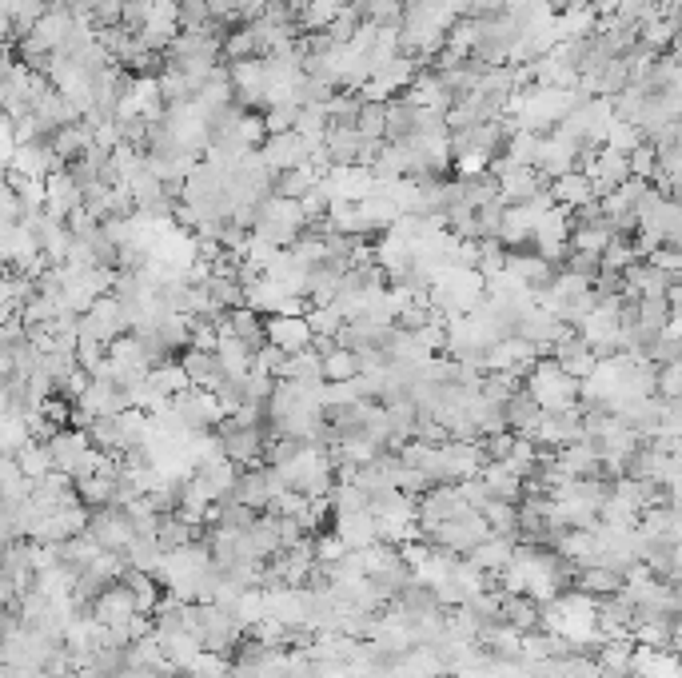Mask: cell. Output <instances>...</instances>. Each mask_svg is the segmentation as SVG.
<instances>
[{"label": "cell", "instance_id": "1", "mask_svg": "<svg viewBox=\"0 0 682 678\" xmlns=\"http://www.w3.org/2000/svg\"><path fill=\"white\" fill-rule=\"evenodd\" d=\"M212 431H216V439H220L224 459H232L236 467H256V463H264V447H268V439H272L268 423H260V427H240V423H232V419L224 415Z\"/></svg>", "mask_w": 682, "mask_h": 678}, {"label": "cell", "instance_id": "2", "mask_svg": "<svg viewBox=\"0 0 682 678\" xmlns=\"http://www.w3.org/2000/svg\"><path fill=\"white\" fill-rule=\"evenodd\" d=\"M84 535H88L100 551H120V555H124V547L132 543L128 511H124V507H116V503L88 511V527H84Z\"/></svg>", "mask_w": 682, "mask_h": 678}, {"label": "cell", "instance_id": "3", "mask_svg": "<svg viewBox=\"0 0 682 678\" xmlns=\"http://www.w3.org/2000/svg\"><path fill=\"white\" fill-rule=\"evenodd\" d=\"M168 407L184 419V427H188V431H212V427L224 419V411H220L216 395H212V391H204V387H184V391H176V395L168 399Z\"/></svg>", "mask_w": 682, "mask_h": 678}, {"label": "cell", "instance_id": "4", "mask_svg": "<svg viewBox=\"0 0 682 678\" xmlns=\"http://www.w3.org/2000/svg\"><path fill=\"white\" fill-rule=\"evenodd\" d=\"M308 140L300 132H276V136H264V144L256 148L260 160L272 168V172H288V168H304L308 164Z\"/></svg>", "mask_w": 682, "mask_h": 678}, {"label": "cell", "instance_id": "5", "mask_svg": "<svg viewBox=\"0 0 682 678\" xmlns=\"http://www.w3.org/2000/svg\"><path fill=\"white\" fill-rule=\"evenodd\" d=\"M88 615H92L96 623H104V627H120V623H128V619L136 615V599H132V591L116 579V583H108V587L96 595V603L88 607Z\"/></svg>", "mask_w": 682, "mask_h": 678}, {"label": "cell", "instance_id": "6", "mask_svg": "<svg viewBox=\"0 0 682 678\" xmlns=\"http://www.w3.org/2000/svg\"><path fill=\"white\" fill-rule=\"evenodd\" d=\"M44 212L52 220H68L72 212H80V184L64 168L44 176Z\"/></svg>", "mask_w": 682, "mask_h": 678}, {"label": "cell", "instance_id": "7", "mask_svg": "<svg viewBox=\"0 0 682 678\" xmlns=\"http://www.w3.org/2000/svg\"><path fill=\"white\" fill-rule=\"evenodd\" d=\"M264 336H268V343H276L280 351L296 355V351H308L312 328H308L304 316H268L264 320Z\"/></svg>", "mask_w": 682, "mask_h": 678}, {"label": "cell", "instance_id": "8", "mask_svg": "<svg viewBox=\"0 0 682 678\" xmlns=\"http://www.w3.org/2000/svg\"><path fill=\"white\" fill-rule=\"evenodd\" d=\"M499 623L511 627L515 635L543 631V623H539V599H531V595H503L499 591Z\"/></svg>", "mask_w": 682, "mask_h": 678}, {"label": "cell", "instance_id": "9", "mask_svg": "<svg viewBox=\"0 0 682 678\" xmlns=\"http://www.w3.org/2000/svg\"><path fill=\"white\" fill-rule=\"evenodd\" d=\"M76 407H84L88 415H120L128 407V391L108 383V379H88V387L80 391Z\"/></svg>", "mask_w": 682, "mask_h": 678}, {"label": "cell", "instance_id": "10", "mask_svg": "<svg viewBox=\"0 0 682 678\" xmlns=\"http://www.w3.org/2000/svg\"><path fill=\"white\" fill-rule=\"evenodd\" d=\"M176 363L184 367V375H188V383L192 387H204V391H212L228 371L220 367V359H216V351H196V347H184L180 355H176Z\"/></svg>", "mask_w": 682, "mask_h": 678}, {"label": "cell", "instance_id": "11", "mask_svg": "<svg viewBox=\"0 0 682 678\" xmlns=\"http://www.w3.org/2000/svg\"><path fill=\"white\" fill-rule=\"evenodd\" d=\"M84 451H88V435H84V431H76V427H60V431L48 439L52 471H64V475H72Z\"/></svg>", "mask_w": 682, "mask_h": 678}, {"label": "cell", "instance_id": "12", "mask_svg": "<svg viewBox=\"0 0 682 678\" xmlns=\"http://www.w3.org/2000/svg\"><path fill=\"white\" fill-rule=\"evenodd\" d=\"M539 415H543V407H539V399L531 395L527 383L511 399H503V423H507V431H531L539 423Z\"/></svg>", "mask_w": 682, "mask_h": 678}, {"label": "cell", "instance_id": "13", "mask_svg": "<svg viewBox=\"0 0 682 678\" xmlns=\"http://www.w3.org/2000/svg\"><path fill=\"white\" fill-rule=\"evenodd\" d=\"M571 591H579V595H587V599L619 595V591H623V571H611V567H579Z\"/></svg>", "mask_w": 682, "mask_h": 678}, {"label": "cell", "instance_id": "14", "mask_svg": "<svg viewBox=\"0 0 682 678\" xmlns=\"http://www.w3.org/2000/svg\"><path fill=\"white\" fill-rule=\"evenodd\" d=\"M359 144H363V136H359L355 128H336V124H328V132H324V152H328V168H355Z\"/></svg>", "mask_w": 682, "mask_h": 678}, {"label": "cell", "instance_id": "15", "mask_svg": "<svg viewBox=\"0 0 682 678\" xmlns=\"http://www.w3.org/2000/svg\"><path fill=\"white\" fill-rule=\"evenodd\" d=\"M332 523H336L332 531L340 535L343 547H347V551H359V547L375 543V519H371L367 511H351V515H336Z\"/></svg>", "mask_w": 682, "mask_h": 678}, {"label": "cell", "instance_id": "16", "mask_svg": "<svg viewBox=\"0 0 682 678\" xmlns=\"http://www.w3.org/2000/svg\"><path fill=\"white\" fill-rule=\"evenodd\" d=\"M88 435V447L104 451V455H120L124 451V431H120V419L116 415H92V423L84 427Z\"/></svg>", "mask_w": 682, "mask_h": 678}, {"label": "cell", "instance_id": "17", "mask_svg": "<svg viewBox=\"0 0 682 678\" xmlns=\"http://www.w3.org/2000/svg\"><path fill=\"white\" fill-rule=\"evenodd\" d=\"M12 463H16V471L28 479V483H36V479H44L48 471H52V455H48V443H40V439H28L24 447H16L12 451Z\"/></svg>", "mask_w": 682, "mask_h": 678}, {"label": "cell", "instance_id": "18", "mask_svg": "<svg viewBox=\"0 0 682 678\" xmlns=\"http://www.w3.org/2000/svg\"><path fill=\"white\" fill-rule=\"evenodd\" d=\"M511 551H515V543L487 535V539H483V543H475L463 559H467L471 567H479V571H503V567L511 563Z\"/></svg>", "mask_w": 682, "mask_h": 678}, {"label": "cell", "instance_id": "19", "mask_svg": "<svg viewBox=\"0 0 682 678\" xmlns=\"http://www.w3.org/2000/svg\"><path fill=\"white\" fill-rule=\"evenodd\" d=\"M264 320H268V316H260L256 308L244 304V308H232V312H228V332L236 339H244V343L252 347V355H256V347L268 343V336H264Z\"/></svg>", "mask_w": 682, "mask_h": 678}, {"label": "cell", "instance_id": "20", "mask_svg": "<svg viewBox=\"0 0 682 678\" xmlns=\"http://www.w3.org/2000/svg\"><path fill=\"white\" fill-rule=\"evenodd\" d=\"M216 359L228 375H248L252 371V347L244 339H236L232 332H220L216 339Z\"/></svg>", "mask_w": 682, "mask_h": 678}, {"label": "cell", "instance_id": "21", "mask_svg": "<svg viewBox=\"0 0 682 678\" xmlns=\"http://www.w3.org/2000/svg\"><path fill=\"white\" fill-rule=\"evenodd\" d=\"M320 180V172L316 168H288V172H272V196H280V200H300L312 184Z\"/></svg>", "mask_w": 682, "mask_h": 678}, {"label": "cell", "instance_id": "22", "mask_svg": "<svg viewBox=\"0 0 682 678\" xmlns=\"http://www.w3.org/2000/svg\"><path fill=\"white\" fill-rule=\"evenodd\" d=\"M519 387H523V379H519L515 371H479V383H475V391H479L487 403H503V399H511Z\"/></svg>", "mask_w": 682, "mask_h": 678}, {"label": "cell", "instance_id": "23", "mask_svg": "<svg viewBox=\"0 0 682 678\" xmlns=\"http://www.w3.org/2000/svg\"><path fill=\"white\" fill-rule=\"evenodd\" d=\"M200 288L208 292V304H212V308H220V312L244 308V288H240V280H228V276H208Z\"/></svg>", "mask_w": 682, "mask_h": 678}, {"label": "cell", "instance_id": "24", "mask_svg": "<svg viewBox=\"0 0 682 678\" xmlns=\"http://www.w3.org/2000/svg\"><path fill=\"white\" fill-rule=\"evenodd\" d=\"M112 483L116 479H108V475H84V479H72V491L88 511H96V507L112 503Z\"/></svg>", "mask_w": 682, "mask_h": 678}, {"label": "cell", "instance_id": "25", "mask_svg": "<svg viewBox=\"0 0 682 678\" xmlns=\"http://www.w3.org/2000/svg\"><path fill=\"white\" fill-rule=\"evenodd\" d=\"M148 387H152V391H160L164 399H172L176 391H184V387H192V383H188L184 367L172 359V363H156V367H148Z\"/></svg>", "mask_w": 682, "mask_h": 678}, {"label": "cell", "instance_id": "26", "mask_svg": "<svg viewBox=\"0 0 682 678\" xmlns=\"http://www.w3.org/2000/svg\"><path fill=\"white\" fill-rule=\"evenodd\" d=\"M515 443H519V431H487V435H479L475 439V451H479V459L483 463H503L511 451H515Z\"/></svg>", "mask_w": 682, "mask_h": 678}, {"label": "cell", "instance_id": "27", "mask_svg": "<svg viewBox=\"0 0 682 678\" xmlns=\"http://www.w3.org/2000/svg\"><path fill=\"white\" fill-rule=\"evenodd\" d=\"M320 371H324V383H347L359 375V355L347 347H336L332 355L320 359Z\"/></svg>", "mask_w": 682, "mask_h": 678}, {"label": "cell", "instance_id": "28", "mask_svg": "<svg viewBox=\"0 0 682 678\" xmlns=\"http://www.w3.org/2000/svg\"><path fill=\"white\" fill-rule=\"evenodd\" d=\"M383 116H387V104H379V100H359L355 132H359L363 140H383Z\"/></svg>", "mask_w": 682, "mask_h": 678}, {"label": "cell", "instance_id": "29", "mask_svg": "<svg viewBox=\"0 0 682 678\" xmlns=\"http://www.w3.org/2000/svg\"><path fill=\"white\" fill-rule=\"evenodd\" d=\"M304 320H308L312 336H336L343 328V312L336 304H312V308L304 312Z\"/></svg>", "mask_w": 682, "mask_h": 678}, {"label": "cell", "instance_id": "30", "mask_svg": "<svg viewBox=\"0 0 682 678\" xmlns=\"http://www.w3.org/2000/svg\"><path fill=\"white\" fill-rule=\"evenodd\" d=\"M260 120H264V132H268V136H276V132H292V124H296V104H292V100L268 104V108L260 112Z\"/></svg>", "mask_w": 682, "mask_h": 678}, {"label": "cell", "instance_id": "31", "mask_svg": "<svg viewBox=\"0 0 682 678\" xmlns=\"http://www.w3.org/2000/svg\"><path fill=\"white\" fill-rule=\"evenodd\" d=\"M643 144V132L635 128V124H623V120H615L611 128H607V140H603V148H615V152H635Z\"/></svg>", "mask_w": 682, "mask_h": 678}, {"label": "cell", "instance_id": "32", "mask_svg": "<svg viewBox=\"0 0 682 678\" xmlns=\"http://www.w3.org/2000/svg\"><path fill=\"white\" fill-rule=\"evenodd\" d=\"M284 363H288V351H280L276 343H260L256 355H252V371H264V375H272V379H280Z\"/></svg>", "mask_w": 682, "mask_h": 678}, {"label": "cell", "instance_id": "33", "mask_svg": "<svg viewBox=\"0 0 682 678\" xmlns=\"http://www.w3.org/2000/svg\"><path fill=\"white\" fill-rule=\"evenodd\" d=\"M655 395H659V399H679L682 363H663V367H655Z\"/></svg>", "mask_w": 682, "mask_h": 678}, {"label": "cell", "instance_id": "34", "mask_svg": "<svg viewBox=\"0 0 682 678\" xmlns=\"http://www.w3.org/2000/svg\"><path fill=\"white\" fill-rule=\"evenodd\" d=\"M627 172H631V180H651L655 176V148L647 140L635 152H627Z\"/></svg>", "mask_w": 682, "mask_h": 678}, {"label": "cell", "instance_id": "35", "mask_svg": "<svg viewBox=\"0 0 682 678\" xmlns=\"http://www.w3.org/2000/svg\"><path fill=\"white\" fill-rule=\"evenodd\" d=\"M36 411H40V415H44L48 423H56V427H68V415H72V399H64V395H56V391H52V395H48V399H44V403H40Z\"/></svg>", "mask_w": 682, "mask_h": 678}, {"label": "cell", "instance_id": "36", "mask_svg": "<svg viewBox=\"0 0 682 678\" xmlns=\"http://www.w3.org/2000/svg\"><path fill=\"white\" fill-rule=\"evenodd\" d=\"M76 363L84 367V371H92V367H100L104 363V355H108V347L104 343H96V339H76Z\"/></svg>", "mask_w": 682, "mask_h": 678}, {"label": "cell", "instance_id": "37", "mask_svg": "<svg viewBox=\"0 0 682 678\" xmlns=\"http://www.w3.org/2000/svg\"><path fill=\"white\" fill-rule=\"evenodd\" d=\"M244 387H248V403H268V395H272L276 379H272V375H264V371H248V375H244Z\"/></svg>", "mask_w": 682, "mask_h": 678}, {"label": "cell", "instance_id": "38", "mask_svg": "<svg viewBox=\"0 0 682 678\" xmlns=\"http://www.w3.org/2000/svg\"><path fill=\"white\" fill-rule=\"evenodd\" d=\"M228 678H264L260 675V667H252V663H228Z\"/></svg>", "mask_w": 682, "mask_h": 678}]
</instances>
